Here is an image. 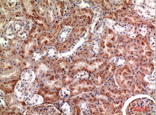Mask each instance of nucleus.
<instances>
[{
    "label": "nucleus",
    "mask_w": 156,
    "mask_h": 115,
    "mask_svg": "<svg viewBox=\"0 0 156 115\" xmlns=\"http://www.w3.org/2000/svg\"><path fill=\"white\" fill-rule=\"evenodd\" d=\"M24 87L20 86L18 87L16 89L15 95L17 99L20 100H23V97L24 96Z\"/></svg>",
    "instance_id": "1"
}]
</instances>
